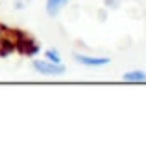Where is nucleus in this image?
Wrapping results in <instances>:
<instances>
[{
  "mask_svg": "<svg viewBox=\"0 0 146 144\" xmlns=\"http://www.w3.org/2000/svg\"><path fill=\"white\" fill-rule=\"evenodd\" d=\"M9 34H11L13 41H15V51H17L21 56L36 58V56L41 52V45H39L28 32L19 30V28H9Z\"/></svg>",
  "mask_w": 146,
  "mask_h": 144,
  "instance_id": "nucleus-1",
  "label": "nucleus"
},
{
  "mask_svg": "<svg viewBox=\"0 0 146 144\" xmlns=\"http://www.w3.org/2000/svg\"><path fill=\"white\" fill-rule=\"evenodd\" d=\"M32 69L38 75H43V77H60L66 73L64 64H54L45 58H34L32 60Z\"/></svg>",
  "mask_w": 146,
  "mask_h": 144,
  "instance_id": "nucleus-2",
  "label": "nucleus"
},
{
  "mask_svg": "<svg viewBox=\"0 0 146 144\" xmlns=\"http://www.w3.org/2000/svg\"><path fill=\"white\" fill-rule=\"evenodd\" d=\"M73 58L77 64L86 66V68H101V66H107L111 62L107 56H90V54H81V52H75Z\"/></svg>",
  "mask_w": 146,
  "mask_h": 144,
  "instance_id": "nucleus-3",
  "label": "nucleus"
},
{
  "mask_svg": "<svg viewBox=\"0 0 146 144\" xmlns=\"http://www.w3.org/2000/svg\"><path fill=\"white\" fill-rule=\"evenodd\" d=\"M71 0H45V11L49 17H56V15H60V11Z\"/></svg>",
  "mask_w": 146,
  "mask_h": 144,
  "instance_id": "nucleus-4",
  "label": "nucleus"
},
{
  "mask_svg": "<svg viewBox=\"0 0 146 144\" xmlns=\"http://www.w3.org/2000/svg\"><path fill=\"white\" fill-rule=\"evenodd\" d=\"M125 82H146V71L142 69H131V71H125L122 75Z\"/></svg>",
  "mask_w": 146,
  "mask_h": 144,
  "instance_id": "nucleus-5",
  "label": "nucleus"
},
{
  "mask_svg": "<svg viewBox=\"0 0 146 144\" xmlns=\"http://www.w3.org/2000/svg\"><path fill=\"white\" fill-rule=\"evenodd\" d=\"M45 60H49V62H54V64H62V56L60 52L56 51V49H45Z\"/></svg>",
  "mask_w": 146,
  "mask_h": 144,
  "instance_id": "nucleus-6",
  "label": "nucleus"
},
{
  "mask_svg": "<svg viewBox=\"0 0 146 144\" xmlns=\"http://www.w3.org/2000/svg\"><path fill=\"white\" fill-rule=\"evenodd\" d=\"M103 4H105V8H107V9L114 11V9H120L122 0H103Z\"/></svg>",
  "mask_w": 146,
  "mask_h": 144,
  "instance_id": "nucleus-7",
  "label": "nucleus"
},
{
  "mask_svg": "<svg viewBox=\"0 0 146 144\" xmlns=\"http://www.w3.org/2000/svg\"><path fill=\"white\" fill-rule=\"evenodd\" d=\"M4 34H6V26L0 23V41H2V38H4Z\"/></svg>",
  "mask_w": 146,
  "mask_h": 144,
  "instance_id": "nucleus-8",
  "label": "nucleus"
}]
</instances>
